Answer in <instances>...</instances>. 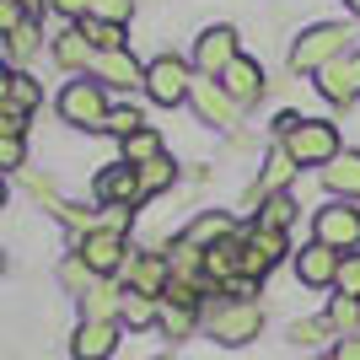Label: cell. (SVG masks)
<instances>
[{
    "mask_svg": "<svg viewBox=\"0 0 360 360\" xmlns=\"http://www.w3.org/2000/svg\"><path fill=\"white\" fill-rule=\"evenodd\" d=\"M156 156H167V150H162V135H156L150 124L124 140V162H129V167H146V162H156Z\"/></svg>",
    "mask_w": 360,
    "mask_h": 360,
    "instance_id": "cell-27",
    "label": "cell"
},
{
    "mask_svg": "<svg viewBox=\"0 0 360 360\" xmlns=\"http://www.w3.org/2000/svg\"><path fill=\"white\" fill-rule=\"evenodd\" d=\"M91 81H97V86L135 91V86H146V70H140V60L129 49H113V54H97V60H91Z\"/></svg>",
    "mask_w": 360,
    "mask_h": 360,
    "instance_id": "cell-12",
    "label": "cell"
},
{
    "mask_svg": "<svg viewBox=\"0 0 360 360\" xmlns=\"http://www.w3.org/2000/svg\"><path fill=\"white\" fill-rule=\"evenodd\" d=\"M146 91H150V103H162V108L188 103V91H194V65L178 60V54H156V60L146 65Z\"/></svg>",
    "mask_w": 360,
    "mask_h": 360,
    "instance_id": "cell-5",
    "label": "cell"
},
{
    "mask_svg": "<svg viewBox=\"0 0 360 360\" xmlns=\"http://www.w3.org/2000/svg\"><path fill=\"white\" fill-rule=\"evenodd\" d=\"M156 360H172V355H156Z\"/></svg>",
    "mask_w": 360,
    "mask_h": 360,
    "instance_id": "cell-47",
    "label": "cell"
},
{
    "mask_svg": "<svg viewBox=\"0 0 360 360\" xmlns=\"http://www.w3.org/2000/svg\"><path fill=\"white\" fill-rule=\"evenodd\" d=\"M22 129H27V113L11 103H0V140H22Z\"/></svg>",
    "mask_w": 360,
    "mask_h": 360,
    "instance_id": "cell-36",
    "label": "cell"
},
{
    "mask_svg": "<svg viewBox=\"0 0 360 360\" xmlns=\"http://www.w3.org/2000/svg\"><path fill=\"white\" fill-rule=\"evenodd\" d=\"M237 60V27H205L194 44V70L199 75H221Z\"/></svg>",
    "mask_w": 360,
    "mask_h": 360,
    "instance_id": "cell-11",
    "label": "cell"
},
{
    "mask_svg": "<svg viewBox=\"0 0 360 360\" xmlns=\"http://www.w3.org/2000/svg\"><path fill=\"white\" fill-rule=\"evenodd\" d=\"M312 242H328L333 253H355L360 248V205L355 199H333L312 215Z\"/></svg>",
    "mask_w": 360,
    "mask_h": 360,
    "instance_id": "cell-4",
    "label": "cell"
},
{
    "mask_svg": "<svg viewBox=\"0 0 360 360\" xmlns=\"http://www.w3.org/2000/svg\"><path fill=\"white\" fill-rule=\"evenodd\" d=\"M38 97H44V91H38V81H32L27 70H11V81H6V97H0V103H11V108H22V113H32V108H38Z\"/></svg>",
    "mask_w": 360,
    "mask_h": 360,
    "instance_id": "cell-28",
    "label": "cell"
},
{
    "mask_svg": "<svg viewBox=\"0 0 360 360\" xmlns=\"http://www.w3.org/2000/svg\"><path fill=\"white\" fill-rule=\"evenodd\" d=\"M32 49H38V32H32V22H22L16 32H6V44H0V60H32Z\"/></svg>",
    "mask_w": 360,
    "mask_h": 360,
    "instance_id": "cell-30",
    "label": "cell"
},
{
    "mask_svg": "<svg viewBox=\"0 0 360 360\" xmlns=\"http://www.w3.org/2000/svg\"><path fill=\"white\" fill-rule=\"evenodd\" d=\"M290 253L285 231H274V226H248V231H237V258H242V274L248 280H264V274H274V264Z\"/></svg>",
    "mask_w": 360,
    "mask_h": 360,
    "instance_id": "cell-3",
    "label": "cell"
},
{
    "mask_svg": "<svg viewBox=\"0 0 360 360\" xmlns=\"http://www.w3.org/2000/svg\"><path fill=\"white\" fill-rule=\"evenodd\" d=\"M323 183H328L339 199H360V150H339V156L323 167Z\"/></svg>",
    "mask_w": 360,
    "mask_h": 360,
    "instance_id": "cell-21",
    "label": "cell"
},
{
    "mask_svg": "<svg viewBox=\"0 0 360 360\" xmlns=\"http://www.w3.org/2000/svg\"><path fill=\"white\" fill-rule=\"evenodd\" d=\"M162 333L167 339H188V333L199 328V307H178V301H162Z\"/></svg>",
    "mask_w": 360,
    "mask_h": 360,
    "instance_id": "cell-26",
    "label": "cell"
},
{
    "mask_svg": "<svg viewBox=\"0 0 360 360\" xmlns=\"http://www.w3.org/2000/svg\"><path fill=\"white\" fill-rule=\"evenodd\" d=\"M135 172H140V199H156L178 183V162H172V156H156V162L135 167Z\"/></svg>",
    "mask_w": 360,
    "mask_h": 360,
    "instance_id": "cell-24",
    "label": "cell"
},
{
    "mask_svg": "<svg viewBox=\"0 0 360 360\" xmlns=\"http://www.w3.org/2000/svg\"><path fill=\"white\" fill-rule=\"evenodd\" d=\"M333 355H339V360H360V333H355V339H339Z\"/></svg>",
    "mask_w": 360,
    "mask_h": 360,
    "instance_id": "cell-40",
    "label": "cell"
},
{
    "mask_svg": "<svg viewBox=\"0 0 360 360\" xmlns=\"http://www.w3.org/2000/svg\"><path fill=\"white\" fill-rule=\"evenodd\" d=\"M75 27L86 32V44L97 49V54H113V49H124V27H119V22H97V16H81Z\"/></svg>",
    "mask_w": 360,
    "mask_h": 360,
    "instance_id": "cell-25",
    "label": "cell"
},
{
    "mask_svg": "<svg viewBox=\"0 0 360 360\" xmlns=\"http://www.w3.org/2000/svg\"><path fill=\"white\" fill-rule=\"evenodd\" d=\"M60 280H65V285L75 290V296H86V290L97 285V274L86 269V258H81V253H70V258H65V264H60Z\"/></svg>",
    "mask_w": 360,
    "mask_h": 360,
    "instance_id": "cell-31",
    "label": "cell"
},
{
    "mask_svg": "<svg viewBox=\"0 0 360 360\" xmlns=\"http://www.w3.org/2000/svg\"><path fill=\"white\" fill-rule=\"evenodd\" d=\"M205 328H210L215 345H253L258 333H264V312H258V301H221L205 312Z\"/></svg>",
    "mask_w": 360,
    "mask_h": 360,
    "instance_id": "cell-2",
    "label": "cell"
},
{
    "mask_svg": "<svg viewBox=\"0 0 360 360\" xmlns=\"http://www.w3.org/2000/svg\"><path fill=\"white\" fill-rule=\"evenodd\" d=\"M119 274L129 280L124 290H146V296H162L167 280H172V269H167V253H129Z\"/></svg>",
    "mask_w": 360,
    "mask_h": 360,
    "instance_id": "cell-14",
    "label": "cell"
},
{
    "mask_svg": "<svg viewBox=\"0 0 360 360\" xmlns=\"http://www.w3.org/2000/svg\"><path fill=\"white\" fill-rule=\"evenodd\" d=\"M97 199H103V205H129V210H135L140 205V172L129 162L97 172Z\"/></svg>",
    "mask_w": 360,
    "mask_h": 360,
    "instance_id": "cell-17",
    "label": "cell"
},
{
    "mask_svg": "<svg viewBox=\"0 0 360 360\" xmlns=\"http://www.w3.org/2000/svg\"><path fill=\"white\" fill-rule=\"evenodd\" d=\"M280 146L290 150L296 167H328L333 156H339V129H333L328 119H301V129L290 140H280Z\"/></svg>",
    "mask_w": 360,
    "mask_h": 360,
    "instance_id": "cell-7",
    "label": "cell"
},
{
    "mask_svg": "<svg viewBox=\"0 0 360 360\" xmlns=\"http://www.w3.org/2000/svg\"><path fill=\"white\" fill-rule=\"evenodd\" d=\"M75 253L86 258V269L97 274V280H113V274L124 269L129 248H124V237H119V231H86V237L75 242Z\"/></svg>",
    "mask_w": 360,
    "mask_h": 360,
    "instance_id": "cell-8",
    "label": "cell"
},
{
    "mask_svg": "<svg viewBox=\"0 0 360 360\" xmlns=\"http://www.w3.org/2000/svg\"><path fill=\"white\" fill-rule=\"evenodd\" d=\"M339 296H360V253H345L339 258Z\"/></svg>",
    "mask_w": 360,
    "mask_h": 360,
    "instance_id": "cell-35",
    "label": "cell"
},
{
    "mask_svg": "<svg viewBox=\"0 0 360 360\" xmlns=\"http://www.w3.org/2000/svg\"><path fill=\"white\" fill-rule=\"evenodd\" d=\"M349 38H355V32L345 27V22H317V27H307L296 38V44H290V70H328L333 60H345L349 54Z\"/></svg>",
    "mask_w": 360,
    "mask_h": 360,
    "instance_id": "cell-1",
    "label": "cell"
},
{
    "mask_svg": "<svg viewBox=\"0 0 360 360\" xmlns=\"http://www.w3.org/2000/svg\"><path fill=\"white\" fill-rule=\"evenodd\" d=\"M27 6H38V0H22V11H27Z\"/></svg>",
    "mask_w": 360,
    "mask_h": 360,
    "instance_id": "cell-45",
    "label": "cell"
},
{
    "mask_svg": "<svg viewBox=\"0 0 360 360\" xmlns=\"http://www.w3.org/2000/svg\"><path fill=\"white\" fill-rule=\"evenodd\" d=\"M0 210H6V178H0Z\"/></svg>",
    "mask_w": 360,
    "mask_h": 360,
    "instance_id": "cell-42",
    "label": "cell"
},
{
    "mask_svg": "<svg viewBox=\"0 0 360 360\" xmlns=\"http://www.w3.org/2000/svg\"><path fill=\"white\" fill-rule=\"evenodd\" d=\"M22 156H27L22 140H0V167H22Z\"/></svg>",
    "mask_w": 360,
    "mask_h": 360,
    "instance_id": "cell-38",
    "label": "cell"
},
{
    "mask_svg": "<svg viewBox=\"0 0 360 360\" xmlns=\"http://www.w3.org/2000/svg\"><path fill=\"white\" fill-rule=\"evenodd\" d=\"M60 119L75 124V129H103L108 124V91L91 75H75L70 86L60 91Z\"/></svg>",
    "mask_w": 360,
    "mask_h": 360,
    "instance_id": "cell-6",
    "label": "cell"
},
{
    "mask_svg": "<svg viewBox=\"0 0 360 360\" xmlns=\"http://www.w3.org/2000/svg\"><path fill=\"white\" fill-rule=\"evenodd\" d=\"M22 27V0H0V38Z\"/></svg>",
    "mask_w": 360,
    "mask_h": 360,
    "instance_id": "cell-37",
    "label": "cell"
},
{
    "mask_svg": "<svg viewBox=\"0 0 360 360\" xmlns=\"http://www.w3.org/2000/svg\"><path fill=\"white\" fill-rule=\"evenodd\" d=\"M183 237L194 242V248H215V242L237 237V215L231 210H205V215H194V221L183 226Z\"/></svg>",
    "mask_w": 360,
    "mask_h": 360,
    "instance_id": "cell-18",
    "label": "cell"
},
{
    "mask_svg": "<svg viewBox=\"0 0 360 360\" xmlns=\"http://www.w3.org/2000/svg\"><path fill=\"white\" fill-rule=\"evenodd\" d=\"M317 91L328 103H355L360 97V49L345 54V60H333L328 70H317Z\"/></svg>",
    "mask_w": 360,
    "mask_h": 360,
    "instance_id": "cell-15",
    "label": "cell"
},
{
    "mask_svg": "<svg viewBox=\"0 0 360 360\" xmlns=\"http://www.w3.org/2000/svg\"><path fill=\"white\" fill-rule=\"evenodd\" d=\"M162 317V296H146V290H124V307H119V323L124 328H150Z\"/></svg>",
    "mask_w": 360,
    "mask_h": 360,
    "instance_id": "cell-22",
    "label": "cell"
},
{
    "mask_svg": "<svg viewBox=\"0 0 360 360\" xmlns=\"http://www.w3.org/2000/svg\"><path fill=\"white\" fill-rule=\"evenodd\" d=\"M0 274H6V253H0Z\"/></svg>",
    "mask_w": 360,
    "mask_h": 360,
    "instance_id": "cell-46",
    "label": "cell"
},
{
    "mask_svg": "<svg viewBox=\"0 0 360 360\" xmlns=\"http://www.w3.org/2000/svg\"><path fill=\"white\" fill-rule=\"evenodd\" d=\"M345 6H349V11H355V16H360V0H345Z\"/></svg>",
    "mask_w": 360,
    "mask_h": 360,
    "instance_id": "cell-43",
    "label": "cell"
},
{
    "mask_svg": "<svg viewBox=\"0 0 360 360\" xmlns=\"http://www.w3.org/2000/svg\"><path fill=\"white\" fill-rule=\"evenodd\" d=\"M328 328H333V339H355L360 333V296H339L333 290V301H328Z\"/></svg>",
    "mask_w": 360,
    "mask_h": 360,
    "instance_id": "cell-23",
    "label": "cell"
},
{
    "mask_svg": "<svg viewBox=\"0 0 360 360\" xmlns=\"http://www.w3.org/2000/svg\"><path fill=\"white\" fill-rule=\"evenodd\" d=\"M119 328L124 323H81L75 339H70V355L75 360H108L119 349Z\"/></svg>",
    "mask_w": 360,
    "mask_h": 360,
    "instance_id": "cell-16",
    "label": "cell"
},
{
    "mask_svg": "<svg viewBox=\"0 0 360 360\" xmlns=\"http://www.w3.org/2000/svg\"><path fill=\"white\" fill-rule=\"evenodd\" d=\"M339 258L345 253H333L328 242H307V248H296V280L312 290L339 285Z\"/></svg>",
    "mask_w": 360,
    "mask_h": 360,
    "instance_id": "cell-10",
    "label": "cell"
},
{
    "mask_svg": "<svg viewBox=\"0 0 360 360\" xmlns=\"http://www.w3.org/2000/svg\"><path fill=\"white\" fill-rule=\"evenodd\" d=\"M49 6H54V11H65V16H75V22H81V16H91V0H49Z\"/></svg>",
    "mask_w": 360,
    "mask_h": 360,
    "instance_id": "cell-39",
    "label": "cell"
},
{
    "mask_svg": "<svg viewBox=\"0 0 360 360\" xmlns=\"http://www.w3.org/2000/svg\"><path fill=\"white\" fill-rule=\"evenodd\" d=\"M323 339H333L328 317H301V323H290V345H323Z\"/></svg>",
    "mask_w": 360,
    "mask_h": 360,
    "instance_id": "cell-32",
    "label": "cell"
},
{
    "mask_svg": "<svg viewBox=\"0 0 360 360\" xmlns=\"http://www.w3.org/2000/svg\"><path fill=\"white\" fill-rule=\"evenodd\" d=\"M6 81H11V65L0 60V97H6Z\"/></svg>",
    "mask_w": 360,
    "mask_h": 360,
    "instance_id": "cell-41",
    "label": "cell"
},
{
    "mask_svg": "<svg viewBox=\"0 0 360 360\" xmlns=\"http://www.w3.org/2000/svg\"><path fill=\"white\" fill-rule=\"evenodd\" d=\"M215 81L226 86V97H231L237 108H248V103H258V97H264V65L248 60V54H237V60L215 75Z\"/></svg>",
    "mask_w": 360,
    "mask_h": 360,
    "instance_id": "cell-13",
    "label": "cell"
},
{
    "mask_svg": "<svg viewBox=\"0 0 360 360\" xmlns=\"http://www.w3.org/2000/svg\"><path fill=\"white\" fill-rule=\"evenodd\" d=\"M103 129H108V135H119V140H129L135 129H146V119H140V108H108Z\"/></svg>",
    "mask_w": 360,
    "mask_h": 360,
    "instance_id": "cell-33",
    "label": "cell"
},
{
    "mask_svg": "<svg viewBox=\"0 0 360 360\" xmlns=\"http://www.w3.org/2000/svg\"><path fill=\"white\" fill-rule=\"evenodd\" d=\"M312 360H339V355H312Z\"/></svg>",
    "mask_w": 360,
    "mask_h": 360,
    "instance_id": "cell-44",
    "label": "cell"
},
{
    "mask_svg": "<svg viewBox=\"0 0 360 360\" xmlns=\"http://www.w3.org/2000/svg\"><path fill=\"white\" fill-rule=\"evenodd\" d=\"M91 16H97V22H129V16H135V0H91Z\"/></svg>",
    "mask_w": 360,
    "mask_h": 360,
    "instance_id": "cell-34",
    "label": "cell"
},
{
    "mask_svg": "<svg viewBox=\"0 0 360 360\" xmlns=\"http://www.w3.org/2000/svg\"><path fill=\"white\" fill-rule=\"evenodd\" d=\"M119 307H124V290L113 280H97L81 296V323H119Z\"/></svg>",
    "mask_w": 360,
    "mask_h": 360,
    "instance_id": "cell-19",
    "label": "cell"
},
{
    "mask_svg": "<svg viewBox=\"0 0 360 360\" xmlns=\"http://www.w3.org/2000/svg\"><path fill=\"white\" fill-rule=\"evenodd\" d=\"M188 103H194V113H199L205 124H215V129H231V124H237V113H242V108L226 97V86L215 81V75H194Z\"/></svg>",
    "mask_w": 360,
    "mask_h": 360,
    "instance_id": "cell-9",
    "label": "cell"
},
{
    "mask_svg": "<svg viewBox=\"0 0 360 360\" xmlns=\"http://www.w3.org/2000/svg\"><path fill=\"white\" fill-rule=\"evenodd\" d=\"M253 221H258V226H274V231H285V226L296 221V199H290V194H269V199H264V210H258Z\"/></svg>",
    "mask_w": 360,
    "mask_h": 360,
    "instance_id": "cell-29",
    "label": "cell"
},
{
    "mask_svg": "<svg viewBox=\"0 0 360 360\" xmlns=\"http://www.w3.org/2000/svg\"><path fill=\"white\" fill-rule=\"evenodd\" d=\"M54 60H60L70 75H86L91 60H97V49L86 44V32H81V27H65L60 38H54Z\"/></svg>",
    "mask_w": 360,
    "mask_h": 360,
    "instance_id": "cell-20",
    "label": "cell"
}]
</instances>
